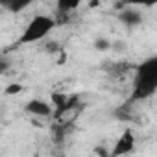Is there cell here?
Returning <instances> with one entry per match:
<instances>
[{
    "label": "cell",
    "mask_w": 157,
    "mask_h": 157,
    "mask_svg": "<svg viewBox=\"0 0 157 157\" xmlns=\"http://www.w3.org/2000/svg\"><path fill=\"white\" fill-rule=\"evenodd\" d=\"M22 91V85L21 83H10L8 87H6V94L10 96V94H19Z\"/></svg>",
    "instance_id": "cell-12"
},
{
    "label": "cell",
    "mask_w": 157,
    "mask_h": 157,
    "mask_svg": "<svg viewBox=\"0 0 157 157\" xmlns=\"http://www.w3.org/2000/svg\"><path fill=\"white\" fill-rule=\"evenodd\" d=\"M24 109H26V113H30V115H33V117H52V113H54V109H52V105H50L48 102L37 100V98L26 102Z\"/></svg>",
    "instance_id": "cell-4"
},
{
    "label": "cell",
    "mask_w": 157,
    "mask_h": 157,
    "mask_svg": "<svg viewBox=\"0 0 157 157\" xmlns=\"http://www.w3.org/2000/svg\"><path fill=\"white\" fill-rule=\"evenodd\" d=\"M133 148H135V135H133L131 129H126V131L118 137V140L115 142L113 150L109 151V157H122V155H128V153L133 151Z\"/></svg>",
    "instance_id": "cell-3"
},
{
    "label": "cell",
    "mask_w": 157,
    "mask_h": 157,
    "mask_svg": "<svg viewBox=\"0 0 157 157\" xmlns=\"http://www.w3.org/2000/svg\"><path fill=\"white\" fill-rule=\"evenodd\" d=\"M94 153H96V155H100V157H109V153L105 151V148H104V146H96V148H94Z\"/></svg>",
    "instance_id": "cell-14"
},
{
    "label": "cell",
    "mask_w": 157,
    "mask_h": 157,
    "mask_svg": "<svg viewBox=\"0 0 157 157\" xmlns=\"http://www.w3.org/2000/svg\"><path fill=\"white\" fill-rule=\"evenodd\" d=\"M59 157H63V155H59Z\"/></svg>",
    "instance_id": "cell-15"
},
{
    "label": "cell",
    "mask_w": 157,
    "mask_h": 157,
    "mask_svg": "<svg viewBox=\"0 0 157 157\" xmlns=\"http://www.w3.org/2000/svg\"><path fill=\"white\" fill-rule=\"evenodd\" d=\"M115 117L118 120H131V113H129V105H122L118 109H115Z\"/></svg>",
    "instance_id": "cell-9"
},
{
    "label": "cell",
    "mask_w": 157,
    "mask_h": 157,
    "mask_svg": "<svg viewBox=\"0 0 157 157\" xmlns=\"http://www.w3.org/2000/svg\"><path fill=\"white\" fill-rule=\"evenodd\" d=\"M118 21L128 26V28H135V26H140L142 24V13L139 10H133V8H124L120 13H118Z\"/></svg>",
    "instance_id": "cell-5"
},
{
    "label": "cell",
    "mask_w": 157,
    "mask_h": 157,
    "mask_svg": "<svg viewBox=\"0 0 157 157\" xmlns=\"http://www.w3.org/2000/svg\"><path fill=\"white\" fill-rule=\"evenodd\" d=\"M67 98H68V94H65V93H52V104H54V109H59V107L67 102Z\"/></svg>",
    "instance_id": "cell-8"
},
{
    "label": "cell",
    "mask_w": 157,
    "mask_h": 157,
    "mask_svg": "<svg viewBox=\"0 0 157 157\" xmlns=\"http://www.w3.org/2000/svg\"><path fill=\"white\" fill-rule=\"evenodd\" d=\"M78 8H80V0H57V4H56V10L61 15H68L70 11Z\"/></svg>",
    "instance_id": "cell-6"
},
{
    "label": "cell",
    "mask_w": 157,
    "mask_h": 157,
    "mask_svg": "<svg viewBox=\"0 0 157 157\" xmlns=\"http://www.w3.org/2000/svg\"><path fill=\"white\" fill-rule=\"evenodd\" d=\"M155 89H157V57H150L135 68V82L129 104L150 98L155 93Z\"/></svg>",
    "instance_id": "cell-1"
},
{
    "label": "cell",
    "mask_w": 157,
    "mask_h": 157,
    "mask_svg": "<svg viewBox=\"0 0 157 157\" xmlns=\"http://www.w3.org/2000/svg\"><path fill=\"white\" fill-rule=\"evenodd\" d=\"M10 11H13V13H19V11H22V10H26L28 6H30V0H19V2H10V4H4Z\"/></svg>",
    "instance_id": "cell-7"
},
{
    "label": "cell",
    "mask_w": 157,
    "mask_h": 157,
    "mask_svg": "<svg viewBox=\"0 0 157 157\" xmlns=\"http://www.w3.org/2000/svg\"><path fill=\"white\" fill-rule=\"evenodd\" d=\"M10 67H11L10 59H6V57H0V76H2V74H6V72L10 70Z\"/></svg>",
    "instance_id": "cell-13"
},
{
    "label": "cell",
    "mask_w": 157,
    "mask_h": 157,
    "mask_svg": "<svg viewBox=\"0 0 157 157\" xmlns=\"http://www.w3.org/2000/svg\"><path fill=\"white\" fill-rule=\"evenodd\" d=\"M54 28H56V22H54L52 17H48V15H35L28 22V26L24 28V32L19 37L17 44H30V43L43 41Z\"/></svg>",
    "instance_id": "cell-2"
},
{
    "label": "cell",
    "mask_w": 157,
    "mask_h": 157,
    "mask_svg": "<svg viewBox=\"0 0 157 157\" xmlns=\"http://www.w3.org/2000/svg\"><path fill=\"white\" fill-rule=\"evenodd\" d=\"M94 48H96V50H100V52H105V50H109V48H111V43H109L107 39L100 37V39H96V41H94Z\"/></svg>",
    "instance_id": "cell-10"
},
{
    "label": "cell",
    "mask_w": 157,
    "mask_h": 157,
    "mask_svg": "<svg viewBox=\"0 0 157 157\" xmlns=\"http://www.w3.org/2000/svg\"><path fill=\"white\" fill-rule=\"evenodd\" d=\"M44 48H46L48 54H57V52L61 50V44H59L57 41H48V43L44 44Z\"/></svg>",
    "instance_id": "cell-11"
}]
</instances>
